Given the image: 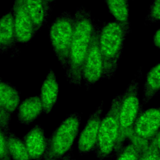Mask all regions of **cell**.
Segmentation results:
<instances>
[{"mask_svg":"<svg viewBox=\"0 0 160 160\" xmlns=\"http://www.w3.org/2000/svg\"><path fill=\"white\" fill-rule=\"evenodd\" d=\"M74 17V29L65 76L70 84L81 86L82 68L91 39L93 21L91 11L83 6L77 9Z\"/></svg>","mask_w":160,"mask_h":160,"instance_id":"obj_1","label":"cell"},{"mask_svg":"<svg viewBox=\"0 0 160 160\" xmlns=\"http://www.w3.org/2000/svg\"><path fill=\"white\" fill-rule=\"evenodd\" d=\"M131 26L123 25L115 21H109L100 29L99 48L102 59L101 79H111L118 68L126 36Z\"/></svg>","mask_w":160,"mask_h":160,"instance_id":"obj_2","label":"cell"},{"mask_svg":"<svg viewBox=\"0 0 160 160\" xmlns=\"http://www.w3.org/2000/svg\"><path fill=\"white\" fill-rule=\"evenodd\" d=\"M81 117L78 112L69 114L47 138L42 160H59L72 151Z\"/></svg>","mask_w":160,"mask_h":160,"instance_id":"obj_3","label":"cell"},{"mask_svg":"<svg viewBox=\"0 0 160 160\" xmlns=\"http://www.w3.org/2000/svg\"><path fill=\"white\" fill-rule=\"evenodd\" d=\"M121 100V94L116 95L107 113L101 119L93 150L99 160H106L114 151L119 131V110Z\"/></svg>","mask_w":160,"mask_h":160,"instance_id":"obj_4","label":"cell"},{"mask_svg":"<svg viewBox=\"0 0 160 160\" xmlns=\"http://www.w3.org/2000/svg\"><path fill=\"white\" fill-rule=\"evenodd\" d=\"M139 82L134 78L121 94L119 110V135L114 152H118L122 147L129 131L132 130L135 120L143 108L139 99Z\"/></svg>","mask_w":160,"mask_h":160,"instance_id":"obj_5","label":"cell"},{"mask_svg":"<svg viewBox=\"0 0 160 160\" xmlns=\"http://www.w3.org/2000/svg\"><path fill=\"white\" fill-rule=\"evenodd\" d=\"M74 17L70 12L64 11L52 21L49 28L51 44L58 61L66 69L74 29Z\"/></svg>","mask_w":160,"mask_h":160,"instance_id":"obj_6","label":"cell"},{"mask_svg":"<svg viewBox=\"0 0 160 160\" xmlns=\"http://www.w3.org/2000/svg\"><path fill=\"white\" fill-rule=\"evenodd\" d=\"M100 29L97 24L93 22L91 39L83 64L82 81L88 90L102 76V59L99 41Z\"/></svg>","mask_w":160,"mask_h":160,"instance_id":"obj_7","label":"cell"},{"mask_svg":"<svg viewBox=\"0 0 160 160\" xmlns=\"http://www.w3.org/2000/svg\"><path fill=\"white\" fill-rule=\"evenodd\" d=\"M17 43H28L35 36L36 31L24 0H14L12 8Z\"/></svg>","mask_w":160,"mask_h":160,"instance_id":"obj_8","label":"cell"},{"mask_svg":"<svg viewBox=\"0 0 160 160\" xmlns=\"http://www.w3.org/2000/svg\"><path fill=\"white\" fill-rule=\"evenodd\" d=\"M159 108H142L135 120L132 130L137 138L149 142L159 131Z\"/></svg>","mask_w":160,"mask_h":160,"instance_id":"obj_9","label":"cell"},{"mask_svg":"<svg viewBox=\"0 0 160 160\" xmlns=\"http://www.w3.org/2000/svg\"><path fill=\"white\" fill-rule=\"evenodd\" d=\"M104 101L90 114L86 124L81 130L78 141V151L79 155L88 154L93 151L102 119Z\"/></svg>","mask_w":160,"mask_h":160,"instance_id":"obj_10","label":"cell"},{"mask_svg":"<svg viewBox=\"0 0 160 160\" xmlns=\"http://www.w3.org/2000/svg\"><path fill=\"white\" fill-rule=\"evenodd\" d=\"M31 160H42L46 146L47 138L42 127L34 126L21 139Z\"/></svg>","mask_w":160,"mask_h":160,"instance_id":"obj_11","label":"cell"},{"mask_svg":"<svg viewBox=\"0 0 160 160\" xmlns=\"http://www.w3.org/2000/svg\"><path fill=\"white\" fill-rule=\"evenodd\" d=\"M59 84L54 72L50 69L42 83L40 99L42 106L43 113H50L58 100Z\"/></svg>","mask_w":160,"mask_h":160,"instance_id":"obj_12","label":"cell"},{"mask_svg":"<svg viewBox=\"0 0 160 160\" xmlns=\"http://www.w3.org/2000/svg\"><path fill=\"white\" fill-rule=\"evenodd\" d=\"M43 113L39 95L28 97L20 102L18 108V119L20 124L29 125Z\"/></svg>","mask_w":160,"mask_h":160,"instance_id":"obj_13","label":"cell"},{"mask_svg":"<svg viewBox=\"0 0 160 160\" xmlns=\"http://www.w3.org/2000/svg\"><path fill=\"white\" fill-rule=\"evenodd\" d=\"M17 43L12 9L0 19V52L6 53Z\"/></svg>","mask_w":160,"mask_h":160,"instance_id":"obj_14","label":"cell"},{"mask_svg":"<svg viewBox=\"0 0 160 160\" xmlns=\"http://www.w3.org/2000/svg\"><path fill=\"white\" fill-rule=\"evenodd\" d=\"M33 24L38 32L48 21L51 5L44 0H24Z\"/></svg>","mask_w":160,"mask_h":160,"instance_id":"obj_15","label":"cell"},{"mask_svg":"<svg viewBox=\"0 0 160 160\" xmlns=\"http://www.w3.org/2000/svg\"><path fill=\"white\" fill-rule=\"evenodd\" d=\"M20 103V93L10 82L0 79V107L12 115Z\"/></svg>","mask_w":160,"mask_h":160,"instance_id":"obj_16","label":"cell"},{"mask_svg":"<svg viewBox=\"0 0 160 160\" xmlns=\"http://www.w3.org/2000/svg\"><path fill=\"white\" fill-rule=\"evenodd\" d=\"M160 91V63L158 62L147 72L143 84L142 101L148 104Z\"/></svg>","mask_w":160,"mask_h":160,"instance_id":"obj_17","label":"cell"},{"mask_svg":"<svg viewBox=\"0 0 160 160\" xmlns=\"http://www.w3.org/2000/svg\"><path fill=\"white\" fill-rule=\"evenodd\" d=\"M104 2L115 21L123 25L131 26L129 0H104Z\"/></svg>","mask_w":160,"mask_h":160,"instance_id":"obj_18","label":"cell"},{"mask_svg":"<svg viewBox=\"0 0 160 160\" xmlns=\"http://www.w3.org/2000/svg\"><path fill=\"white\" fill-rule=\"evenodd\" d=\"M6 141L11 160H31L22 140L10 130L6 131Z\"/></svg>","mask_w":160,"mask_h":160,"instance_id":"obj_19","label":"cell"},{"mask_svg":"<svg viewBox=\"0 0 160 160\" xmlns=\"http://www.w3.org/2000/svg\"><path fill=\"white\" fill-rule=\"evenodd\" d=\"M143 149L139 145L131 142L119 149L116 160H139Z\"/></svg>","mask_w":160,"mask_h":160,"instance_id":"obj_20","label":"cell"},{"mask_svg":"<svg viewBox=\"0 0 160 160\" xmlns=\"http://www.w3.org/2000/svg\"><path fill=\"white\" fill-rule=\"evenodd\" d=\"M145 20L151 23L160 21V0H153L148 9Z\"/></svg>","mask_w":160,"mask_h":160,"instance_id":"obj_21","label":"cell"},{"mask_svg":"<svg viewBox=\"0 0 160 160\" xmlns=\"http://www.w3.org/2000/svg\"><path fill=\"white\" fill-rule=\"evenodd\" d=\"M139 160H160V149H158L148 143L144 148Z\"/></svg>","mask_w":160,"mask_h":160,"instance_id":"obj_22","label":"cell"},{"mask_svg":"<svg viewBox=\"0 0 160 160\" xmlns=\"http://www.w3.org/2000/svg\"><path fill=\"white\" fill-rule=\"evenodd\" d=\"M6 131L0 129V160H11L7 146Z\"/></svg>","mask_w":160,"mask_h":160,"instance_id":"obj_23","label":"cell"},{"mask_svg":"<svg viewBox=\"0 0 160 160\" xmlns=\"http://www.w3.org/2000/svg\"><path fill=\"white\" fill-rule=\"evenodd\" d=\"M11 115L0 108V129L9 131Z\"/></svg>","mask_w":160,"mask_h":160,"instance_id":"obj_24","label":"cell"},{"mask_svg":"<svg viewBox=\"0 0 160 160\" xmlns=\"http://www.w3.org/2000/svg\"><path fill=\"white\" fill-rule=\"evenodd\" d=\"M153 45L158 49L160 48V29L158 28L154 32L152 38Z\"/></svg>","mask_w":160,"mask_h":160,"instance_id":"obj_25","label":"cell"},{"mask_svg":"<svg viewBox=\"0 0 160 160\" xmlns=\"http://www.w3.org/2000/svg\"><path fill=\"white\" fill-rule=\"evenodd\" d=\"M59 160H76V159L72 158V151H71L68 154H67L66 156H64L63 158L60 159Z\"/></svg>","mask_w":160,"mask_h":160,"instance_id":"obj_26","label":"cell"},{"mask_svg":"<svg viewBox=\"0 0 160 160\" xmlns=\"http://www.w3.org/2000/svg\"><path fill=\"white\" fill-rule=\"evenodd\" d=\"M48 4H50L51 5V4L52 3V2H53L54 1H55L56 0H44Z\"/></svg>","mask_w":160,"mask_h":160,"instance_id":"obj_27","label":"cell"},{"mask_svg":"<svg viewBox=\"0 0 160 160\" xmlns=\"http://www.w3.org/2000/svg\"><path fill=\"white\" fill-rule=\"evenodd\" d=\"M0 108H1V107H0Z\"/></svg>","mask_w":160,"mask_h":160,"instance_id":"obj_28","label":"cell"}]
</instances>
